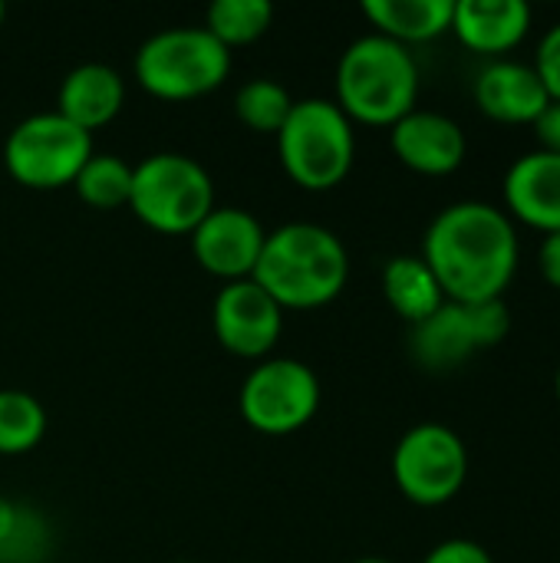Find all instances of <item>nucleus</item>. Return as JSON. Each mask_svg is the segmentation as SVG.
Segmentation results:
<instances>
[{
    "label": "nucleus",
    "mask_w": 560,
    "mask_h": 563,
    "mask_svg": "<svg viewBox=\"0 0 560 563\" xmlns=\"http://www.w3.org/2000/svg\"><path fill=\"white\" fill-rule=\"evenodd\" d=\"M419 257L436 274L446 300H502L518 274V228L498 205L455 201L429 221Z\"/></svg>",
    "instance_id": "1"
},
{
    "label": "nucleus",
    "mask_w": 560,
    "mask_h": 563,
    "mask_svg": "<svg viewBox=\"0 0 560 563\" xmlns=\"http://www.w3.org/2000/svg\"><path fill=\"white\" fill-rule=\"evenodd\" d=\"M251 280L284 310H317L347 290L350 254L330 228L290 221L267 234Z\"/></svg>",
    "instance_id": "2"
},
{
    "label": "nucleus",
    "mask_w": 560,
    "mask_h": 563,
    "mask_svg": "<svg viewBox=\"0 0 560 563\" xmlns=\"http://www.w3.org/2000/svg\"><path fill=\"white\" fill-rule=\"evenodd\" d=\"M350 122L396 125L419 102V66L409 46L366 33L337 63V99Z\"/></svg>",
    "instance_id": "3"
},
{
    "label": "nucleus",
    "mask_w": 560,
    "mask_h": 563,
    "mask_svg": "<svg viewBox=\"0 0 560 563\" xmlns=\"http://www.w3.org/2000/svg\"><path fill=\"white\" fill-rule=\"evenodd\" d=\"M277 155L294 185L307 191H330L353 168V122L333 99H297L277 132Z\"/></svg>",
    "instance_id": "4"
},
{
    "label": "nucleus",
    "mask_w": 560,
    "mask_h": 563,
    "mask_svg": "<svg viewBox=\"0 0 560 563\" xmlns=\"http://www.w3.org/2000/svg\"><path fill=\"white\" fill-rule=\"evenodd\" d=\"M132 66L149 96L182 102L208 96L228 79L231 49H224L205 26H172L149 36Z\"/></svg>",
    "instance_id": "5"
},
{
    "label": "nucleus",
    "mask_w": 560,
    "mask_h": 563,
    "mask_svg": "<svg viewBox=\"0 0 560 563\" xmlns=\"http://www.w3.org/2000/svg\"><path fill=\"white\" fill-rule=\"evenodd\" d=\"M129 208L158 234H191L215 211V181L182 152H155L132 168Z\"/></svg>",
    "instance_id": "6"
},
{
    "label": "nucleus",
    "mask_w": 560,
    "mask_h": 563,
    "mask_svg": "<svg viewBox=\"0 0 560 563\" xmlns=\"http://www.w3.org/2000/svg\"><path fill=\"white\" fill-rule=\"evenodd\" d=\"M92 155V135L53 112H33L13 125L3 142V165L10 178L33 191L73 185Z\"/></svg>",
    "instance_id": "7"
},
{
    "label": "nucleus",
    "mask_w": 560,
    "mask_h": 563,
    "mask_svg": "<svg viewBox=\"0 0 560 563\" xmlns=\"http://www.w3.org/2000/svg\"><path fill=\"white\" fill-rule=\"evenodd\" d=\"M512 333V310L502 300L452 303L446 300L432 317L413 327L409 353L429 373H449L482 350H495Z\"/></svg>",
    "instance_id": "8"
},
{
    "label": "nucleus",
    "mask_w": 560,
    "mask_h": 563,
    "mask_svg": "<svg viewBox=\"0 0 560 563\" xmlns=\"http://www.w3.org/2000/svg\"><path fill=\"white\" fill-rule=\"evenodd\" d=\"M393 482L419 508L449 505L469 482V449L442 422H419L393 449Z\"/></svg>",
    "instance_id": "9"
},
{
    "label": "nucleus",
    "mask_w": 560,
    "mask_h": 563,
    "mask_svg": "<svg viewBox=\"0 0 560 563\" xmlns=\"http://www.w3.org/2000/svg\"><path fill=\"white\" fill-rule=\"evenodd\" d=\"M244 422L261 435H290L320 409V379L300 360H261L238 396Z\"/></svg>",
    "instance_id": "10"
},
{
    "label": "nucleus",
    "mask_w": 560,
    "mask_h": 563,
    "mask_svg": "<svg viewBox=\"0 0 560 563\" xmlns=\"http://www.w3.org/2000/svg\"><path fill=\"white\" fill-rule=\"evenodd\" d=\"M218 343L241 360H264L284 330V307L251 277L224 284L211 307Z\"/></svg>",
    "instance_id": "11"
},
{
    "label": "nucleus",
    "mask_w": 560,
    "mask_h": 563,
    "mask_svg": "<svg viewBox=\"0 0 560 563\" xmlns=\"http://www.w3.org/2000/svg\"><path fill=\"white\" fill-rule=\"evenodd\" d=\"M267 231L244 208H218L191 231V251L201 271L221 277L224 284L248 280L261 261Z\"/></svg>",
    "instance_id": "12"
},
{
    "label": "nucleus",
    "mask_w": 560,
    "mask_h": 563,
    "mask_svg": "<svg viewBox=\"0 0 560 563\" xmlns=\"http://www.w3.org/2000/svg\"><path fill=\"white\" fill-rule=\"evenodd\" d=\"M389 145L406 168L429 178L459 172L469 152L465 132L452 115L419 106L409 115H403L396 125H389Z\"/></svg>",
    "instance_id": "13"
},
{
    "label": "nucleus",
    "mask_w": 560,
    "mask_h": 563,
    "mask_svg": "<svg viewBox=\"0 0 560 563\" xmlns=\"http://www.w3.org/2000/svg\"><path fill=\"white\" fill-rule=\"evenodd\" d=\"M505 214L541 234L560 231V155L525 152L515 158L502 181Z\"/></svg>",
    "instance_id": "14"
},
{
    "label": "nucleus",
    "mask_w": 560,
    "mask_h": 563,
    "mask_svg": "<svg viewBox=\"0 0 560 563\" xmlns=\"http://www.w3.org/2000/svg\"><path fill=\"white\" fill-rule=\"evenodd\" d=\"M472 92L479 112L505 125H535V119L551 102L535 66L518 59H492L475 76Z\"/></svg>",
    "instance_id": "15"
},
{
    "label": "nucleus",
    "mask_w": 560,
    "mask_h": 563,
    "mask_svg": "<svg viewBox=\"0 0 560 563\" xmlns=\"http://www.w3.org/2000/svg\"><path fill=\"white\" fill-rule=\"evenodd\" d=\"M535 23V10L525 0H455L452 30L462 46L485 56L512 53Z\"/></svg>",
    "instance_id": "16"
},
{
    "label": "nucleus",
    "mask_w": 560,
    "mask_h": 563,
    "mask_svg": "<svg viewBox=\"0 0 560 563\" xmlns=\"http://www.w3.org/2000/svg\"><path fill=\"white\" fill-rule=\"evenodd\" d=\"M125 106V82L106 63H83L66 73L56 92V112L92 135L109 125Z\"/></svg>",
    "instance_id": "17"
},
{
    "label": "nucleus",
    "mask_w": 560,
    "mask_h": 563,
    "mask_svg": "<svg viewBox=\"0 0 560 563\" xmlns=\"http://www.w3.org/2000/svg\"><path fill=\"white\" fill-rule=\"evenodd\" d=\"M455 0H363L373 33L403 46L426 43L452 30Z\"/></svg>",
    "instance_id": "18"
},
{
    "label": "nucleus",
    "mask_w": 560,
    "mask_h": 563,
    "mask_svg": "<svg viewBox=\"0 0 560 563\" xmlns=\"http://www.w3.org/2000/svg\"><path fill=\"white\" fill-rule=\"evenodd\" d=\"M383 297L393 313L403 317L409 327L422 323L446 303L436 274L419 254H399L383 267Z\"/></svg>",
    "instance_id": "19"
},
{
    "label": "nucleus",
    "mask_w": 560,
    "mask_h": 563,
    "mask_svg": "<svg viewBox=\"0 0 560 563\" xmlns=\"http://www.w3.org/2000/svg\"><path fill=\"white\" fill-rule=\"evenodd\" d=\"M50 551V528L40 511L0 495V563H40Z\"/></svg>",
    "instance_id": "20"
},
{
    "label": "nucleus",
    "mask_w": 560,
    "mask_h": 563,
    "mask_svg": "<svg viewBox=\"0 0 560 563\" xmlns=\"http://www.w3.org/2000/svg\"><path fill=\"white\" fill-rule=\"evenodd\" d=\"M274 7L267 0H215L205 13V30L224 46H248L267 33Z\"/></svg>",
    "instance_id": "21"
},
{
    "label": "nucleus",
    "mask_w": 560,
    "mask_h": 563,
    "mask_svg": "<svg viewBox=\"0 0 560 563\" xmlns=\"http://www.w3.org/2000/svg\"><path fill=\"white\" fill-rule=\"evenodd\" d=\"M46 435V412L23 389H0V455H26Z\"/></svg>",
    "instance_id": "22"
},
{
    "label": "nucleus",
    "mask_w": 560,
    "mask_h": 563,
    "mask_svg": "<svg viewBox=\"0 0 560 563\" xmlns=\"http://www.w3.org/2000/svg\"><path fill=\"white\" fill-rule=\"evenodd\" d=\"M76 195L99 211H112L129 205V191H132V165L122 162L119 155H89V162L79 168L76 181H73Z\"/></svg>",
    "instance_id": "23"
},
{
    "label": "nucleus",
    "mask_w": 560,
    "mask_h": 563,
    "mask_svg": "<svg viewBox=\"0 0 560 563\" xmlns=\"http://www.w3.org/2000/svg\"><path fill=\"white\" fill-rule=\"evenodd\" d=\"M290 109H294V99H290V92L277 79H251L234 96V115L251 132L277 135L281 125L287 122Z\"/></svg>",
    "instance_id": "24"
},
{
    "label": "nucleus",
    "mask_w": 560,
    "mask_h": 563,
    "mask_svg": "<svg viewBox=\"0 0 560 563\" xmlns=\"http://www.w3.org/2000/svg\"><path fill=\"white\" fill-rule=\"evenodd\" d=\"M531 66H535V73L541 76L548 96H551V99H560V20L545 30L541 43H538V49H535V63H531Z\"/></svg>",
    "instance_id": "25"
},
{
    "label": "nucleus",
    "mask_w": 560,
    "mask_h": 563,
    "mask_svg": "<svg viewBox=\"0 0 560 563\" xmlns=\"http://www.w3.org/2000/svg\"><path fill=\"white\" fill-rule=\"evenodd\" d=\"M422 563H495V558L469 538H449L442 544H436Z\"/></svg>",
    "instance_id": "26"
},
{
    "label": "nucleus",
    "mask_w": 560,
    "mask_h": 563,
    "mask_svg": "<svg viewBox=\"0 0 560 563\" xmlns=\"http://www.w3.org/2000/svg\"><path fill=\"white\" fill-rule=\"evenodd\" d=\"M535 139H538V148L541 152H551L560 155V99H551L545 106V112L535 119Z\"/></svg>",
    "instance_id": "27"
},
{
    "label": "nucleus",
    "mask_w": 560,
    "mask_h": 563,
    "mask_svg": "<svg viewBox=\"0 0 560 563\" xmlns=\"http://www.w3.org/2000/svg\"><path fill=\"white\" fill-rule=\"evenodd\" d=\"M538 271H541L545 284L560 290V231L541 238V244H538Z\"/></svg>",
    "instance_id": "28"
},
{
    "label": "nucleus",
    "mask_w": 560,
    "mask_h": 563,
    "mask_svg": "<svg viewBox=\"0 0 560 563\" xmlns=\"http://www.w3.org/2000/svg\"><path fill=\"white\" fill-rule=\"evenodd\" d=\"M353 563H393V561H383V558H363V561H353Z\"/></svg>",
    "instance_id": "29"
},
{
    "label": "nucleus",
    "mask_w": 560,
    "mask_h": 563,
    "mask_svg": "<svg viewBox=\"0 0 560 563\" xmlns=\"http://www.w3.org/2000/svg\"><path fill=\"white\" fill-rule=\"evenodd\" d=\"M554 396H558V402H560V366H558V376H554Z\"/></svg>",
    "instance_id": "30"
},
{
    "label": "nucleus",
    "mask_w": 560,
    "mask_h": 563,
    "mask_svg": "<svg viewBox=\"0 0 560 563\" xmlns=\"http://www.w3.org/2000/svg\"><path fill=\"white\" fill-rule=\"evenodd\" d=\"M3 16H7V7L0 3V23H3Z\"/></svg>",
    "instance_id": "31"
}]
</instances>
